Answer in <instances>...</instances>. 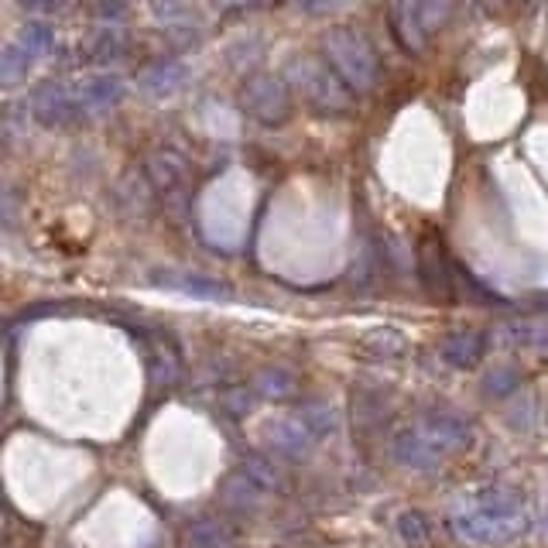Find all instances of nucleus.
I'll return each instance as SVG.
<instances>
[{
	"mask_svg": "<svg viewBox=\"0 0 548 548\" xmlns=\"http://www.w3.org/2000/svg\"><path fill=\"white\" fill-rule=\"evenodd\" d=\"M528 528L525 497L514 487H480L453 511V531L473 545H504Z\"/></svg>",
	"mask_w": 548,
	"mask_h": 548,
	"instance_id": "obj_1",
	"label": "nucleus"
},
{
	"mask_svg": "<svg viewBox=\"0 0 548 548\" xmlns=\"http://www.w3.org/2000/svg\"><path fill=\"white\" fill-rule=\"evenodd\" d=\"M391 453H394V459H398L401 466H408V470H415V473L439 470L442 459H446V456L439 453V446H435V442L429 439V435L418 429V422L401 425V429L394 432Z\"/></svg>",
	"mask_w": 548,
	"mask_h": 548,
	"instance_id": "obj_2",
	"label": "nucleus"
},
{
	"mask_svg": "<svg viewBox=\"0 0 548 548\" xmlns=\"http://www.w3.org/2000/svg\"><path fill=\"white\" fill-rule=\"evenodd\" d=\"M418 429H422L429 439L439 446L442 456L463 453L473 442V425L466 422L463 415H449V411H439V415H422L418 418Z\"/></svg>",
	"mask_w": 548,
	"mask_h": 548,
	"instance_id": "obj_3",
	"label": "nucleus"
},
{
	"mask_svg": "<svg viewBox=\"0 0 548 548\" xmlns=\"http://www.w3.org/2000/svg\"><path fill=\"white\" fill-rule=\"evenodd\" d=\"M268 442L285 459H305L312 442H316V435L305 429L302 418H278V422L268 425Z\"/></svg>",
	"mask_w": 548,
	"mask_h": 548,
	"instance_id": "obj_4",
	"label": "nucleus"
},
{
	"mask_svg": "<svg viewBox=\"0 0 548 548\" xmlns=\"http://www.w3.org/2000/svg\"><path fill=\"white\" fill-rule=\"evenodd\" d=\"M31 107H35V117L48 127L69 124L72 114H76V100H72L69 90H62L59 83H48V86H42V90H35Z\"/></svg>",
	"mask_w": 548,
	"mask_h": 548,
	"instance_id": "obj_5",
	"label": "nucleus"
},
{
	"mask_svg": "<svg viewBox=\"0 0 548 548\" xmlns=\"http://www.w3.org/2000/svg\"><path fill=\"white\" fill-rule=\"evenodd\" d=\"M483 346H487L483 333H456L442 343V360H446L449 367H473L480 364Z\"/></svg>",
	"mask_w": 548,
	"mask_h": 548,
	"instance_id": "obj_6",
	"label": "nucleus"
},
{
	"mask_svg": "<svg viewBox=\"0 0 548 548\" xmlns=\"http://www.w3.org/2000/svg\"><path fill=\"white\" fill-rule=\"evenodd\" d=\"M264 494H268V490L257 487L244 470L223 483V504L233 507V511H254V507L264 501Z\"/></svg>",
	"mask_w": 548,
	"mask_h": 548,
	"instance_id": "obj_7",
	"label": "nucleus"
},
{
	"mask_svg": "<svg viewBox=\"0 0 548 548\" xmlns=\"http://www.w3.org/2000/svg\"><path fill=\"white\" fill-rule=\"evenodd\" d=\"M31 55L24 52V48L18 42L11 45H0V86H18L28 79L31 72Z\"/></svg>",
	"mask_w": 548,
	"mask_h": 548,
	"instance_id": "obj_8",
	"label": "nucleus"
},
{
	"mask_svg": "<svg viewBox=\"0 0 548 548\" xmlns=\"http://www.w3.org/2000/svg\"><path fill=\"white\" fill-rule=\"evenodd\" d=\"M18 45L31 55V59H45V55L55 52V28L45 21H28L18 35Z\"/></svg>",
	"mask_w": 548,
	"mask_h": 548,
	"instance_id": "obj_9",
	"label": "nucleus"
},
{
	"mask_svg": "<svg viewBox=\"0 0 548 548\" xmlns=\"http://www.w3.org/2000/svg\"><path fill=\"white\" fill-rule=\"evenodd\" d=\"M364 350L370 353V357L398 360L408 353V340L398 333V329H374V333L364 336Z\"/></svg>",
	"mask_w": 548,
	"mask_h": 548,
	"instance_id": "obj_10",
	"label": "nucleus"
},
{
	"mask_svg": "<svg viewBox=\"0 0 548 548\" xmlns=\"http://www.w3.org/2000/svg\"><path fill=\"white\" fill-rule=\"evenodd\" d=\"M254 388H257V394H264V398H292L298 391V377L285 367H268L257 374Z\"/></svg>",
	"mask_w": 548,
	"mask_h": 548,
	"instance_id": "obj_11",
	"label": "nucleus"
},
{
	"mask_svg": "<svg viewBox=\"0 0 548 548\" xmlns=\"http://www.w3.org/2000/svg\"><path fill=\"white\" fill-rule=\"evenodd\" d=\"M189 548H230L233 545V531L230 525H216V521H203V525H192L189 538H185Z\"/></svg>",
	"mask_w": 548,
	"mask_h": 548,
	"instance_id": "obj_12",
	"label": "nucleus"
},
{
	"mask_svg": "<svg viewBox=\"0 0 548 548\" xmlns=\"http://www.w3.org/2000/svg\"><path fill=\"white\" fill-rule=\"evenodd\" d=\"M398 535L405 538L411 548H425L432 542V525L422 511H405L398 518Z\"/></svg>",
	"mask_w": 548,
	"mask_h": 548,
	"instance_id": "obj_13",
	"label": "nucleus"
},
{
	"mask_svg": "<svg viewBox=\"0 0 548 548\" xmlns=\"http://www.w3.org/2000/svg\"><path fill=\"white\" fill-rule=\"evenodd\" d=\"M120 96V86L114 79H86L83 86H79V103L83 107H110Z\"/></svg>",
	"mask_w": 548,
	"mask_h": 548,
	"instance_id": "obj_14",
	"label": "nucleus"
},
{
	"mask_svg": "<svg viewBox=\"0 0 548 548\" xmlns=\"http://www.w3.org/2000/svg\"><path fill=\"white\" fill-rule=\"evenodd\" d=\"M305 422V429H309L316 439H322V435H329L336 429V411L326 405V401H309L305 405V411L298 415Z\"/></svg>",
	"mask_w": 548,
	"mask_h": 548,
	"instance_id": "obj_15",
	"label": "nucleus"
},
{
	"mask_svg": "<svg viewBox=\"0 0 548 548\" xmlns=\"http://www.w3.org/2000/svg\"><path fill=\"white\" fill-rule=\"evenodd\" d=\"M244 473L251 477L257 487L261 490H278L281 487V473H278V466L271 463L268 456H261V453H254V456H247V463H244Z\"/></svg>",
	"mask_w": 548,
	"mask_h": 548,
	"instance_id": "obj_16",
	"label": "nucleus"
},
{
	"mask_svg": "<svg viewBox=\"0 0 548 548\" xmlns=\"http://www.w3.org/2000/svg\"><path fill=\"white\" fill-rule=\"evenodd\" d=\"M521 384V377L514 374V370H494V374L483 381V388H487L490 394H507V391H514Z\"/></svg>",
	"mask_w": 548,
	"mask_h": 548,
	"instance_id": "obj_17",
	"label": "nucleus"
},
{
	"mask_svg": "<svg viewBox=\"0 0 548 548\" xmlns=\"http://www.w3.org/2000/svg\"><path fill=\"white\" fill-rule=\"evenodd\" d=\"M227 408L233 411V415L244 418L247 411H254V391H244V388H240V391H230V394H227Z\"/></svg>",
	"mask_w": 548,
	"mask_h": 548,
	"instance_id": "obj_18",
	"label": "nucleus"
},
{
	"mask_svg": "<svg viewBox=\"0 0 548 548\" xmlns=\"http://www.w3.org/2000/svg\"><path fill=\"white\" fill-rule=\"evenodd\" d=\"M24 11H35V14H52L62 11V0H18Z\"/></svg>",
	"mask_w": 548,
	"mask_h": 548,
	"instance_id": "obj_19",
	"label": "nucleus"
}]
</instances>
